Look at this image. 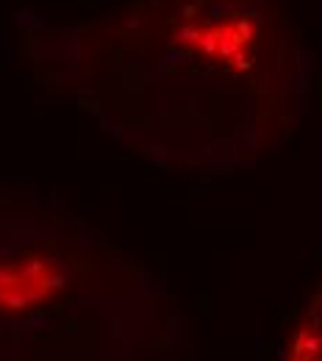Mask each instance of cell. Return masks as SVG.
Wrapping results in <instances>:
<instances>
[{
	"label": "cell",
	"mask_w": 322,
	"mask_h": 361,
	"mask_svg": "<svg viewBox=\"0 0 322 361\" xmlns=\"http://www.w3.org/2000/svg\"><path fill=\"white\" fill-rule=\"evenodd\" d=\"M36 270H39V264H31L20 278L17 267H3L0 270V303H6L11 309H22L25 303L39 300L47 284L42 275H36Z\"/></svg>",
	"instance_id": "1"
}]
</instances>
